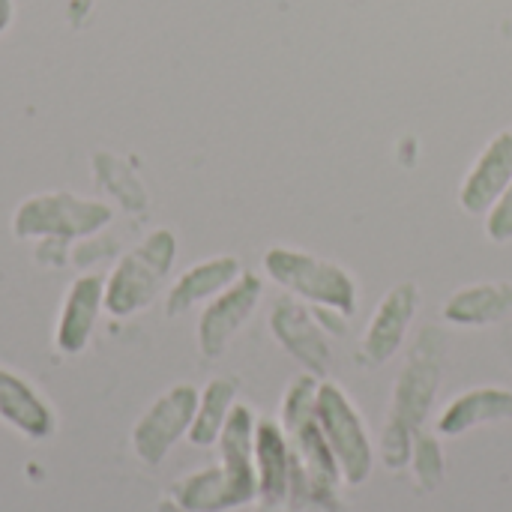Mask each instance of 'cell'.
<instances>
[{
  "label": "cell",
  "instance_id": "11",
  "mask_svg": "<svg viewBox=\"0 0 512 512\" xmlns=\"http://www.w3.org/2000/svg\"><path fill=\"white\" fill-rule=\"evenodd\" d=\"M294 450L279 420H258L255 426V477L261 512H288Z\"/></svg>",
  "mask_w": 512,
  "mask_h": 512
},
{
  "label": "cell",
  "instance_id": "20",
  "mask_svg": "<svg viewBox=\"0 0 512 512\" xmlns=\"http://www.w3.org/2000/svg\"><path fill=\"white\" fill-rule=\"evenodd\" d=\"M414 480L423 492H435L444 477H447V462H444V447L438 435L429 432H417L414 438V453H411V465Z\"/></svg>",
  "mask_w": 512,
  "mask_h": 512
},
{
  "label": "cell",
  "instance_id": "19",
  "mask_svg": "<svg viewBox=\"0 0 512 512\" xmlns=\"http://www.w3.org/2000/svg\"><path fill=\"white\" fill-rule=\"evenodd\" d=\"M237 405V381L234 378H213L198 393V411L189 429V441L195 447H213Z\"/></svg>",
  "mask_w": 512,
  "mask_h": 512
},
{
  "label": "cell",
  "instance_id": "18",
  "mask_svg": "<svg viewBox=\"0 0 512 512\" xmlns=\"http://www.w3.org/2000/svg\"><path fill=\"white\" fill-rule=\"evenodd\" d=\"M171 501H177L183 510L189 512H231L240 510L231 483L222 471V465L195 471L189 477H183L180 483H174L171 489Z\"/></svg>",
  "mask_w": 512,
  "mask_h": 512
},
{
  "label": "cell",
  "instance_id": "15",
  "mask_svg": "<svg viewBox=\"0 0 512 512\" xmlns=\"http://www.w3.org/2000/svg\"><path fill=\"white\" fill-rule=\"evenodd\" d=\"M441 318L453 327H489L512 318V282H474L465 288H456Z\"/></svg>",
  "mask_w": 512,
  "mask_h": 512
},
{
  "label": "cell",
  "instance_id": "23",
  "mask_svg": "<svg viewBox=\"0 0 512 512\" xmlns=\"http://www.w3.org/2000/svg\"><path fill=\"white\" fill-rule=\"evenodd\" d=\"M156 512H189V510H183L177 501H171V498H168V501H162V504L156 507Z\"/></svg>",
  "mask_w": 512,
  "mask_h": 512
},
{
  "label": "cell",
  "instance_id": "2",
  "mask_svg": "<svg viewBox=\"0 0 512 512\" xmlns=\"http://www.w3.org/2000/svg\"><path fill=\"white\" fill-rule=\"evenodd\" d=\"M264 270L285 294L312 309H330L345 318L357 315L360 285L348 267L330 258L294 246H270L264 252Z\"/></svg>",
  "mask_w": 512,
  "mask_h": 512
},
{
  "label": "cell",
  "instance_id": "10",
  "mask_svg": "<svg viewBox=\"0 0 512 512\" xmlns=\"http://www.w3.org/2000/svg\"><path fill=\"white\" fill-rule=\"evenodd\" d=\"M108 219H111V210L105 204L81 201L78 195H39L18 210L15 231L24 237L30 234L78 237V234L96 231Z\"/></svg>",
  "mask_w": 512,
  "mask_h": 512
},
{
  "label": "cell",
  "instance_id": "4",
  "mask_svg": "<svg viewBox=\"0 0 512 512\" xmlns=\"http://www.w3.org/2000/svg\"><path fill=\"white\" fill-rule=\"evenodd\" d=\"M174 258H177V240L171 231L159 228L153 231L135 252H129L108 288H105V309L117 318H126V315H135L138 309L150 306L153 297L159 294L168 270L174 267Z\"/></svg>",
  "mask_w": 512,
  "mask_h": 512
},
{
  "label": "cell",
  "instance_id": "21",
  "mask_svg": "<svg viewBox=\"0 0 512 512\" xmlns=\"http://www.w3.org/2000/svg\"><path fill=\"white\" fill-rule=\"evenodd\" d=\"M414 438H417V432H411L399 420H390V417L384 420L381 441H378V456H381L387 471H405L411 465Z\"/></svg>",
  "mask_w": 512,
  "mask_h": 512
},
{
  "label": "cell",
  "instance_id": "5",
  "mask_svg": "<svg viewBox=\"0 0 512 512\" xmlns=\"http://www.w3.org/2000/svg\"><path fill=\"white\" fill-rule=\"evenodd\" d=\"M441 360H444V339L438 327H423L393 384L390 414H387L390 420H399L411 432H423L441 390V378H444Z\"/></svg>",
  "mask_w": 512,
  "mask_h": 512
},
{
  "label": "cell",
  "instance_id": "12",
  "mask_svg": "<svg viewBox=\"0 0 512 512\" xmlns=\"http://www.w3.org/2000/svg\"><path fill=\"white\" fill-rule=\"evenodd\" d=\"M512 183V126L489 138L459 186V207L471 216H486L495 198Z\"/></svg>",
  "mask_w": 512,
  "mask_h": 512
},
{
  "label": "cell",
  "instance_id": "8",
  "mask_svg": "<svg viewBox=\"0 0 512 512\" xmlns=\"http://www.w3.org/2000/svg\"><path fill=\"white\" fill-rule=\"evenodd\" d=\"M264 297V282L258 273L243 270L222 294H216L198 321V348L207 360H219L231 339L246 327Z\"/></svg>",
  "mask_w": 512,
  "mask_h": 512
},
{
  "label": "cell",
  "instance_id": "3",
  "mask_svg": "<svg viewBox=\"0 0 512 512\" xmlns=\"http://www.w3.org/2000/svg\"><path fill=\"white\" fill-rule=\"evenodd\" d=\"M315 417L339 462L345 486H363L375 468V447L351 396L339 384L321 381L315 399Z\"/></svg>",
  "mask_w": 512,
  "mask_h": 512
},
{
  "label": "cell",
  "instance_id": "9",
  "mask_svg": "<svg viewBox=\"0 0 512 512\" xmlns=\"http://www.w3.org/2000/svg\"><path fill=\"white\" fill-rule=\"evenodd\" d=\"M195 411L198 390L192 384H177L168 393H162L132 429V447L138 459L147 465H159L171 453V447L183 435H189Z\"/></svg>",
  "mask_w": 512,
  "mask_h": 512
},
{
  "label": "cell",
  "instance_id": "7",
  "mask_svg": "<svg viewBox=\"0 0 512 512\" xmlns=\"http://www.w3.org/2000/svg\"><path fill=\"white\" fill-rule=\"evenodd\" d=\"M270 333L279 348L303 366V372L324 378L333 366L330 333L318 321L315 309L303 300L282 294L270 309Z\"/></svg>",
  "mask_w": 512,
  "mask_h": 512
},
{
  "label": "cell",
  "instance_id": "6",
  "mask_svg": "<svg viewBox=\"0 0 512 512\" xmlns=\"http://www.w3.org/2000/svg\"><path fill=\"white\" fill-rule=\"evenodd\" d=\"M417 312H420V285L417 282H396L378 300V306H375V312H372V318L360 336L357 363L363 369L387 366L399 354Z\"/></svg>",
  "mask_w": 512,
  "mask_h": 512
},
{
  "label": "cell",
  "instance_id": "14",
  "mask_svg": "<svg viewBox=\"0 0 512 512\" xmlns=\"http://www.w3.org/2000/svg\"><path fill=\"white\" fill-rule=\"evenodd\" d=\"M512 420V390L507 387H474L456 396L438 417L441 438H459L480 426Z\"/></svg>",
  "mask_w": 512,
  "mask_h": 512
},
{
  "label": "cell",
  "instance_id": "17",
  "mask_svg": "<svg viewBox=\"0 0 512 512\" xmlns=\"http://www.w3.org/2000/svg\"><path fill=\"white\" fill-rule=\"evenodd\" d=\"M102 303H105V285L99 276H81L69 288V297L63 303L60 324H57V348L60 351L78 354L87 345Z\"/></svg>",
  "mask_w": 512,
  "mask_h": 512
},
{
  "label": "cell",
  "instance_id": "16",
  "mask_svg": "<svg viewBox=\"0 0 512 512\" xmlns=\"http://www.w3.org/2000/svg\"><path fill=\"white\" fill-rule=\"evenodd\" d=\"M0 417L27 438H51L54 435V411L48 402L15 372L0 366Z\"/></svg>",
  "mask_w": 512,
  "mask_h": 512
},
{
  "label": "cell",
  "instance_id": "22",
  "mask_svg": "<svg viewBox=\"0 0 512 512\" xmlns=\"http://www.w3.org/2000/svg\"><path fill=\"white\" fill-rule=\"evenodd\" d=\"M483 228H486V237L492 243H498V246L512 243V183L495 198V204L486 210Z\"/></svg>",
  "mask_w": 512,
  "mask_h": 512
},
{
  "label": "cell",
  "instance_id": "13",
  "mask_svg": "<svg viewBox=\"0 0 512 512\" xmlns=\"http://www.w3.org/2000/svg\"><path fill=\"white\" fill-rule=\"evenodd\" d=\"M243 273V264L240 258L234 255H216V258H207V261H198L192 264L177 282L174 288L168 291L165 297V312L168 318H180L186 315L189 309L201 306V303H210L216 294H222L237 276Z\"/></svg>",
  "mask_w": 512,
  "mask_h": 512
},
{
  "label": "cell",
  "instance_id": "1",
  "mask_svg": "<svg viewBox=\"0 0 512 512\" xmlns=\"http://www.w3.org/2000/svg\"><path fill=\"white\" fill-rule=\"evenodd\" d=\"M318 384L321 378L303 372L297 375L279 408V423L291 441V450L303 468L306 477V492H309V510L315 512H342L339 489H342V471L339 462L318 426L315 417V399H318Z\"/></svg>",
  "mask_w": 512,
  "mask_h": 512
}]
</instances>
